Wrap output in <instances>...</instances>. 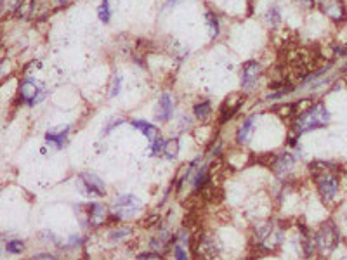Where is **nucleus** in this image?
I'll return each instance as SVG.
<instances>
[{
    "label": "nucleus",
    "instance_id": "30",
    "mask_svg": "<svg viewBox=\"0 0 347 260\" xmlns=\"http://www.w3.org/2000/svg\"><path fill=\"white\" fill-rule=\"evenodd\" d=\"M0 75H2V61H0Z\"/></svg>",
    "mask_w": 347,
    "mask_h": 260
},
{
    "label": "nucleus",
    "instance_id": "13",
    "mask_svg": "<svg viewBox=\"0 0 347 260\" xmlns=\"http://www.w3.org/2000/svg\"><path fill=\"white\" fill-rule=\"evenodd\" d=\"M130 123H132L134 129H137L141 134L146 135V139L151 140V143L158 137V129H156L155 125H153V123H149L146 120H132Z\"/></svg>",
    "mask_w": 347,
    "mask_h": 260
},
{
    "label": "nucleus",
    "instance_id": "32",
    "mask_svg": "<svg viewBox=\"0 0 347 260\" xmlns=\"http://www.w3.org/2000/svg\"><path fill=\"white\" fill-rule=\"evenodd\" d=\"M345 68H347V64H345Z\"/></svg>",
    "mask_w": 347,
    "mask_h": 260
},
{
    "label": "nucleus",
    "instance_id": "10",
    "mask_svg": "<svg viewBox=\"0 0 347 260\" xmlns=\"http://www.w3.org/2000/svg\"><path fill=\"white\" fill-rule=\"evenodd\" d=\"M68 134H70V125L58 127V129H52L45 134V140L49 144H54L58 149H63L68 144Z\"/></svg>",
    "mask_w": 347,
    "mask_h": 260
},
{
    "label": "nucleus",
    "instance_id": "7",
    "mask_svg": "<svg viewBox=\"0 0 347 260\" xmlns=\"http://www.w3.org/2000/svg\"><path fill=\"white\" fill-rule=\"evenodd\" d=\"M319 9L325 16H328L332 21H340L345 19V6H344V0H321L319 2Z\"/></svg>",
    "mask_w": 347,
    "mask_h": 260
},
{
    "label": "nucleus",
    "instance_id": "20",
    "mask_svg": "<svg viewBox=\"0 0 347 260\" xmlns=\"http://www.w3.org/2000/svg\"><path fill=\"white\" fill-rule=\"evenodd\" d=\"M274 111L280 114V116H293L297 111V104H280L274 108Z\"/></svg>",
    "mask_w": 347,
    "mask_h": 260
},
{
    "label": "nucleus",
    "instance_id": "26",
    "mask_svg": "<svg viewBox=\"0 0 347 260\" xmlns=\"http://www.w3.org/2000/svg\"><path fill=\"white\" fill-rule=\"evenodd\" d=\"M125 120L124 118H115V120H113L111 123H109V125L106 127V129H104V134H109V132H111V129L113 127H117V125H122V123H124Z\"/></svg>",
    "mask_w": 347,
    "mask_h": 260
},
{
    "label": "nucleus",
    "instance_id": "19",
    "mask_svg": "<svg viewBox=\"0 0 347 260\" xmlns=\"http://www.w3.org/2000/svg\"><path fill=\"white\" fill-rule=\"evenodd\" d=\"M132 234V227L129 226H124V227H117L115 231L109 232V240L111 241H122L124 238Z\"/></svg>",
    "mask_w": 347,
    "mask_h": 260
},
{
    "label": "nucleus",
    "instance_id": "12",
    "mask_svg": "<svg viewBox=\"0 0 347 260\" xmlns=\"http://www.w3.org/2000/svg\"><path fill=\"white\" fill-rule=\"evenodd\" d=\"M293 167H295V158L290 153H283L273 161V170L276 175H287L288 172H292Z\"/></svg>",
    "mask_w": 347,
    "mask_h": 260
},
{
    "label": "nucleus",
    "instance_id": "5",
    "mask_svg": "<svg viewBox=\"0 0 347 260\" xmlns=\"http://www.w3.org/2000/svg\"><path fill=\"white\" fill-rule=\"evenodd\" d=\"M115 219H125L141 210V201L134 195H122L115 200Z\"/></svg>",
    "mask_w": 347,
    "mask_h": 260
},
{
    "label": "nucleus",
    "instance_id": "14",
    "mask_svg": "<svg viewBox=\"0 0 347 260\" xmlns=\"http://www.w3.org/2000/svg\"><path fill=\"white\" fill-rule=\"evenodd\" d=\"M113 9H115V6H113V0H103V2H101V6L98 9V16H99L101 23L108 25L109 21H111Z\"/></svg>",
    "mask_w": 347,
    "mask_h": 260
},
{
    "label": "nucleus",
    "instance_id": "25",
    "mask_svg": "<svg viewBox=\"0 0 347 260\" xmlns=\"http://www.w3.org/2000/svg\"><path fill=\"white\" fill-rule=\"evenodd\" d=\"M137 258L139 260H158V258H160V255H158V253H153V252H144V253H139L137 255Z\"/></svg>",
    "mask_w": 347,
    "mask_h": 260
},
{
    "label": "nucleus",
    "instance_id": "21",
    "mask_svg": "<svg viewBox=\"0 0 347 260\" xmlns=\"http://www.w3.org/2000/svg\"><path fill=\"white\" fill-rule=\"evenodd\" d=\"M6 250H7V253L19 255V253L25 250V243H23V241H21V240H11V241H7Z\"/></svg>",
    "mask_w": 347,
    "mask_h": 260
},
{
    "label": "nucleus",
    "instance_id": "27",
    "mask_svg": "<svg viewBox=\"0 0 347 260\" xmlns=\"http://www.w3.org/2000/svg\"><path fill=\"white\" fill-rule=\"evenodd\" d=\"M300 2H302V6H304L306 9L314 7V0H300Z\"/></svg>",
    "mask_w": 347,
    "mask_h": 260
},
{
    "label": "nucleus",
    "instance_id": "4",
    "mask_svg": "<svg viewBox=\"0 0 347 260\" xmlns=\"http://www.w3.org/2000/svg\"><path fill=\"white\" fill-rule=\"evenodd\" d=\"M261 63L259 61H247L243 66H241L240 72V80H241V89L245 92H250L256 89L259 77H261Z\"/></svg>",
    "mask_w": 347,
    "mask_h": 260
},
{
    "label": "nucleus",
    "instance_id": "23",
    "mask_svg": "<svg viewBox=\"0 0 347 260\" xmlns=\"http://www.w3.org/2000/svg\"><path fill=\"white\" fill-rule=\"evenodd\" d=\"M174 258L175 260H190V255H188V252L182 248L181 245L175 243V246H174Z\"/></svg>",
    "mask_w": 347,
    "mask_h": 260
},
{
    "label": "nucleus",
    "instance_id": "11",
    "mask_svg": "<svg viewBox=\"0 0 347 260\" xmlns=\"http://www.w3.org/2000/svg\"><path fill=\"white\" fill-rule=\"evenodd\" d=\"M256 122H257V114H250V116L241 123V127L236 132V143L240 144V146H243V144H247L250 139H252V134H253V127H256Z\"/></svg>",
    "mask_w": 347,
    "mask_h": 260
},
{
    "label": "nucleus",
    "instance_id": "28",
    "mask_svg": "<svg viewBox=\"0 0 347 260\" xmlns=\"http://www.w3.org/2000/svg\"><path fill=\"white\" fill-rule=\"evenodd\" d=\"M56 4H58V6H64V4L68 2V0H54Z\"/></svg>",
    "mask_w": 347,
    "mask_h": 260
},
{
    "label": "nucleus",
    "instance_id": "29",
    "mask_svg": "<svg viewBox=\"0 0 347 260\" xmlns=\"http://www.w3.org/2000/svg\"><path fill=\"white\" fill-rule=\"evenodd\" d=\"M2 9H4V0H0V14H2Z\"/></svg>",
    "mask_w": 347,
    "mask_h": 260
},
{
    "label": "nucleus",
    "instance_id": "24",
    "mask_svg": "<svg viewBox=\"0 0 347 260\" xmlns=\"http://www.w3.org/2000/svg\"><path fill=\"white\" fill-rule=\"evenodd\" d=\"M120 87H122V77H117L113 78V83H111V90H109V96L111 98H115L117 94H120Z\"/></svg>",
    "mask_w": 347,
    "mask_h": 260
},
{
    "label": "nucleus",
    "instance_id": "15",
    "mask_svg": "<svg viewBox=\"0 0 347 260\" xmlns=\"http://www.w3.org/2000/svg\"><path fill=\"white\" fill-rule=\"evenodd\" d=\"M205 23H207V28H209V33L210 37L215 38L219 37V32H221V25H219V17L215 12L209 11L207 14H205Z\"/></svg>",
    "mask_w": 347,
    "mask_h": 260
},
{
    "label": "nucleus",
    "instance_id": "17",
    "mask_svg": "<svg viewBox=\"0 0 347 260\" xmlns=\"http://www.w3.org/2000/svg\"><path fill=\"white\" fill-rule=\"evenodd\" d=\"M193 113H195V116L198 118V120H207V118L212 114V106H210L209 101H201L193 108Z\"/></svg>",
    "mask_w": 347,
    "mask_h": 260
},
{
    "label": "nucleus",
    "instance_id": "18",
    "mask_svg": "<svg viewBox=\"0 0 347 260\" xmlns=\"http://www.w3.org/2000/svg\"><path fill=\"white\" fill-rule=\"evenodd\" d=\"M179 139H170L165 143V148H164V155L169 158V160H175L179 155Z\"/></svg>",
    "mask_w": 347,
    "mask_h": 260
},
{
    "label": "nucleus",
    "instance_id": "3",
    "mask_svg": "<svg viewBox=\"0 0 347 260\" xmlns=\"http://www.w3.org/2000/svg\"><path fill=\"white\" fill-rule=\"evenodd\" d=\"M78 182H80V191L85 196L89 198H101L106 195V187H104V182L101 180L98 175L94 174H82L78 177Z\"/></svg>",
    "mask_w": 347,
    "mask_h": 260
},
{
    "label": "nucleus",
    "instance_id": "2",
    "mask_svg": "<svg viewBox=\"0 0 347 260\" xmlns=\"http://www.w3.org/2000/svg\"><path fill=\"white\" fill-rule=\"evenodd\" d=\"M316 240V248L319 250L321 253H330L337 245H339V232L333 224H325L321 227V231L318 232V236L314 238Z\"/></svg>",
    "mask_w": 347,
    "mask_h": 260
},
{
    "label": "nucleus",
    "instance_id": "22",
    "mask_svg": "<svg viewBox=\"0 0 347 260\" xmlns=\"http://www.w3.org/2000/svg\"><path fill=\"white\" fill-rule=\"evenodd\" d=\"M164 148H165V140L161 137H156L151 143V155H160V153H164Z\"/></svg>",
    "mask_w": 347,
    "mask_h": 260
},
{
    "label": "nucleus",
    "instance_id": "9",
    "mask_svg": "<svg viewBox=\"0 0 347 260\" xmlns=\"http://www.w3.org/2000/svg\"><path fill=\"white\" fill-rule=\"evenodd\" d=\"M106 217H108V208L103 203H90L87 206V220H89V226L99 227L101 224H104Z\"/></svg>",
    "mask_w": 347,
    "mask_h": 260
},
{
    "label": "nucleus",
    "instance_id": "31",
    "mask_svg": "<svg viewBox=\"0 0 347 260\" xmlns=\"http://www.w3.org/2000/svg\"><path fill=\"white\" fill-rule=\"evenodd\" d=\"M342 260H347V257H344V258H342Z\"/></svg>",
    "mask_w": 347,
    "mask_h": 260
},
{
    "label": "nucleus",
    "instance_id": "6",
    "mask_svg": "<svg viewBox=\"0 0 347 260\" xmlns=\"http://www.w3.org/2000/svg\"><path fill=\"white\" fill-rule=\"evenodd\" d=\"M43 96H45V92L40 89V85H38L35 80H30V78H26L19 83V98L23 103H28V104H37L38 101L43 99Z\"/></svg>",
    "mask_w": 347,
    "mask_h": 260
},
{
    "label": "nucleus",
    "instance_id": "16",
    "mask_svg": "<svg viewBox=\"0 0 347 260\" xmlns=\"http://www.w3.org/2000/svg\"><path fill=\"white\" fill-rule=\"evenodd\" d=\"M264 21L267 26H271V28H276L280 23H281V12H280V7L278 6H271L269 9L266 11L264 14Z\"/></svg>",
    "mask_w": 347,
    "mask_h": 260
},
{
    "label": "nucleus",
    "instance_id": "1",
    "mask_svg": "<svg viewBox=\"0 0 347 260\" xmlns=\"http://www.w3.org/2000/svg\"><path fill=\"white\" fill-rule=\"evenodd\" d=\"M330 123V111L323 103H316L314 106L307 108L306 111L297 114V120L293 123V130L297 135L304 134V132L325 129Z\"/></svg>",
    "mask_w": 347,
    "mask_h": 260
},
{
    "label": "nucleus",
    "instance_id": "8",
    "mask_svg": "<svg viewBox=\"0 0 347 260\" xmlns=\"http://www.w3.org/2000/svg\"><path fill=\"white\" fill-rule=\"evenodd\" d=\"M174 108H175V103H174V98L169 94V92H165V94L160 96V99H158V106H156V120L160 123H165L170 120V116H172L174 113Z\"/></svg>",
    "mask_w": 347,
    "mask_h": 260
}]
</instances>
